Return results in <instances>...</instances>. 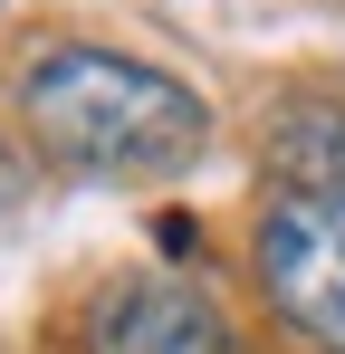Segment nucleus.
I'll return each instance as SVG.
<instances>
[{"instance_id":"f257e3e1","label":"nucleus","mask_w":345,"mask_h":354,"mask_svg":"<svg viewBox=\"0 0 345 354\" xmlns=\"http://www.w3.org/2000/svg\"><path fill=\"white\" fill-rule=\"evenodd\" d=\"M19 124L39 163L77 182H172L211 153V106L134 48L57 39L19 67Z\"/></svg>"},{"instance_id":"f03ea898","label":"nucleus","mask_w":345,"mask_h":354,"mask_svg":"<svg viewBox=\"0 0 345 354\" xmlns=\"http://www.w3.org/2000/svg\"><path fill=\"white\" fill-rule=\"evenodd\" d=\"M249 288L297 354H345V192H278L259 211Z\"/></svg>"},{"instance_id":"7ed1b4c3","label":"nucleus","mask_w":345,"mask_h":354,"mask_svg":"<svg viewBox=\"0 0 345 354\" xmlns=\"http://www.w3.org/2000/svg\"><path fill=\"white\" fill-rule=\"evenodd\" d=\"M87 354H240L230 306L182 268H144V278H106L77 316Z\"/></svg>"},{"instance_id":"20e7f679","label":"nucleus","mask_w":345,"mask_h":354,"mask_svg":"<svg viewBox=\"0 0 345 354\" xmlns=\"http://www.w3.org/2000/svg\"><path fill=\"white\" fill-rule=\"evenodd\" d=\"M259 173L269 192H345V96L336 86H288L259 115Z\"/></svg>"},{"instance_id":"39448f33","label":"nucleus","mask_w":345,"mask_h":354,"mask_svg":"<svg viewBox=\"0 0 345 354\" xmlns=\"http://www.w3.org/2000/svg\"><path fill=\"white\" fill-rule=\"evenodd\" d=\"M19 201H29V163H19V144L0 134V221H19Z\"/></svg>"},{"instance_id":"423d86ee","label":"nucleus","mask_w":345,"mask_h":354,"mask_svg":"<svg viewBox=\"0 0 345 354\" xmlns=\"http://www.w3.org/2000/svg\"><path fill=\"white\" fill-rule=\"evenodd\" d=\"M154 249H163V259H192V249H202V230H192L182 211H154Z\"/></svg>"}]
</instances>
